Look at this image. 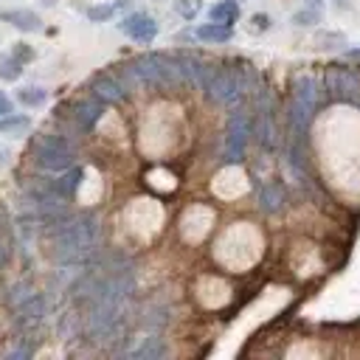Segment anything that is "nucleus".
Instances as JSON below:
<instances>
[{
  "label": "nucleus",
  "instance_id": "obj_8",
  "mask_svg": "<svg viewBox=\"0 0 360 360\" xmlns=\"http://www.w3.org/2000/svg\"><path fill=\"white\" fill-rule=\"evenodd\" d=\"M315 45L318 48H340V45H346V37L340 31H318Z\"/></svg>",
  "mask_w": 360,
  "mask_h": 360
},
{
  "label": "nucleus",
  "instance_id": "obj_14",
  "mask_svg": "<svg viewBox=\"0 0 360 360\" xmlns=\"http://www.w3.org/2000/svg\"><path fill=\"white\" fill-rule=\"evenodd\" d=\"M112 11H115L112 6H93V8L87 11V17H90L93 22H101V20H110V17H112Z\"/></svg>",
  "mask_w": 360,
  "mask_h": 360
},
{
  "label": "nucleus",
  "instance_id": "obj_5",
  "mask_svg": "<svg viewBox=\"0 0 360 360\" xmlns=\"http://www.w3.org/2000/svg\"><path fill=\"white\" fill-rule=\"evenodd\" d=\"M208 17L214 20V22H222V25H231L236 17H239V3L236 0H222V3H217V6H211V11H208Z\"/></svg>",
  "mask_w": 360,
  "mask_h": 360
},
{
  "label": "nucleus",
  "instance_id": "obj_4",
  "mask_svg": "<svg viewBox=\"0 0 360 360\" xmlns=\"http://www.w3.org/2000/svg\"><path fill=\"white\" fill-rule=\"evenodd\" d=\"M121 31H124L127 37L138 39V42H152L155 34H158V22H155L149 14L135 11V14H129V17L121 22Z\"/></svg>",
  "mask_w": 360,
  "mask_h": 360
},
{
  "label": "nucleus",
  "instance_id": "obj_16",
  "mask_svg": "<svg viewBox=\"0 0 360 360\" xmlns=\"http://www.w3.org/2000/svg\"><path fill=\"white\" fill-rule=\"evenodd\" d=\"M250 22H253V25H250L253 31H264V28L270 25V17H267V14H253Z\"/></svg>",
  "mask_w": 360,
  "mask_h": 360
},
{
  "label": "nucleus",
  "instance_id": "obj_11",
  "mask_svg": "<svg viewBox=\"0 0 360 360\" xmlns=\"http://www.w3.org/2000/svg\"><path fill=\"white\" fill-rule=\"evenodd\" d=\"M200 0H174V11L180 14V17H186V20H194L197 17V11H200Z\"/></svg>",
  "mask_w": 360,
  "mask_h": 360
},
{
  "label": "nucleus",
  "instance_id": "obj_3",
  "mask_svg": "<svg viewBox=\"0 0 360 360\" xmlns=\"http://www.w3.org/2000/svg\"><path fill=\"white\" fill-rule=\"evenodd\" d=\"M211 219H214L211 208L191 205V208L183 214V222H180V233H183V239H188V242H200V239L208 233Z\"/></svg>",
  "mask_w": 360,
  "mask_h": 360
},
{
  "label": "nucleus",
  "instance_id": "obj_18",
  "mask_svg": "<svg viewBox=\"0 0 360 360\" xmlns=\"http://www.w3.org/2000/svg\"><path fill=\"white\" fill-rule=\"evenodd\" d=\"M343 56H346L349 62H360V48H352V51H346Z\"/></svg>",
  "mask_w": 360,
  "mask_h": 360
},
{
  "label": "nucleus",
  "instance_id": "obj_13",
  "mask_svg": "<svg viewBox=\"0 0 360 360\" xmlns=\"http://www.w3.org/2000/svg\"><path fill=\"white\" fill-rule=\"evenodd\" d=\"M321 20V11L312 6V8H304V11H298L295 17H292V22L295 25H312V22H318Z\"/></svg>",
  "mask_w": 360,
  "mask_h": 360
},
{
  "label": "nucleus",
  "instance_id": "obj_6",
  "mask_svg": "<svg viewBox=\"0 0 360 360\" xmlns=\"http://www.w3.org/2000/svg\"><path fill=\"white\" fill-rule=\"evenodd\" d=\"M197 37L202 42H228L231 39V25H222V22H205L197 28Z\"/></svg>",
  "mask_w": 360,
  "mask_h": 360
},
{
  "label": "nucleus",
  "instance_id": "obj_7",
  "mask_svg": "<svg viewBox=\"0 0 360 360\" xmlns=\"http://www.w3.org/2000/svg\"><path fill=\"white\" fill-rule=\"evenodd\" d=\"M3 20H11V25H17L22 31H37L39 28V17L34 11H3Z\"/></svg>",
  "mask_w": 360,
  "mask_h": 360
},
{
  "label": "nucleus",
  "instance_id": "obj_1",
  "mask_svg": "<svg viewBox=\"0 0 360 360\" xmlns=\"http://www.w3.org/2000/svg\"><path fill=\"white\" fill-rule=\"evenodd\" d=\"M315 104H318V84H315V79L301 76L295 84V104H292V121H295L298 132H304L307 124L312 121Z\"/></svg>",
  "mask_w": 360,
  "mask_h": 360
},
{
  "label": "nucleus",
  "instance_id": "obj_17",
  "mask_svg": "<svg viewBox=\"0 0 360 360\" xmlns=\"http://www.w3.org/2000/svg\"><path fill=\"white\" fill-rule=\"evenodd\" d=\"M34 56V51L31 48H22V42H20V48L14 51V59H31Z\"/></svg>",
  "mask_w": 360,
  "mask_h": 360
},
{
  "label": "nucleus",
  "instance_id": "obj_19",
  "mask_svg": "<svg viewBox=\"0 0 360 360\" xmlns=\"http://www.w3.org/2000/svg\"><path fill=\"white\" fill-rule=\"evenodd\" d=\"M8 112H11V104L6 96H0V115H8Z\"/></svg>",
  "mask_w": 360,
  "mask_h": 360
},
{
  "label": "nucleus",
  "instance_id": "obj_12",
  "mask_svg": "<svg viewBox=\"0 0 360 360\" xmlns=\"http://www.w3.org/2000/svg\"><path fill=\"white\" fill-rule=\"evenodd\" d=\"M20 101L37 107V104L45 101V90H42V87H25V90H20Z\"/></svg>",
  "mask_w": 360,
  "mask_h": 360
},
{
  "label": "nucleus",
  "instance_id": "obj_15",
  "mask_svg": "<svg viewBox=\"0 0 360 360\" xmlns=\"http://www.w3.org/2000/svg\"><path fill=\"white\" fill-rule=\"evenodd\" d=\"M96 87H98V93H101L104 98H110V101H115V98L121 96V93H118V87H115L110 79H98V84H96Z\"/></svg>",
  "mask_w": 360,
  "mask_h": 360
},
{
  "label": "nucleus",
  "instance_id": "obj_2",
  "mask_svg": "<svg viewBox=\"0 0 360 360\" xmlns=\"http://www.w3.org/2000/svg\"><path fill=\"white\" fill-rule=\"evenodd\" d=\"M326 90L338 101H357L360 79L352 68H332V70H326Z\"/></svg>",
  "mask_w": 360,
  "mask_h": 360
},
{
  "label": "nucleus",
  "instance_id": "obj_10",
  "mask_svg": "<svg viewBox=\"0 0 360 360\" xmlns=\"http://www.w3.org/2000/svg\"><path fill=\"white\" fill-rule=\"evenodd\" d=\"M262 200H264V208H267V211H276V208L284 202V191H281L278 186H267Z\"/></svg>",
  "mask_w": 360,
  "mask_h": 360
},
{
  "label": "nucleus",
  "instance_id": "obj_9",
  "mask_svg": "<svg viewBox=\"0 0 360 360\" xmlns=\"http://www.w3.org/2000/svg\"><path fill=\"white\" fill-rule=\"evenodd\" d=\"M31 127V121L25 115H11V118H0V132H8V135H17V132H25Z\"/></svg>",
  "mask_w": 360,
  "mask_h": 360
}]
</instances>
